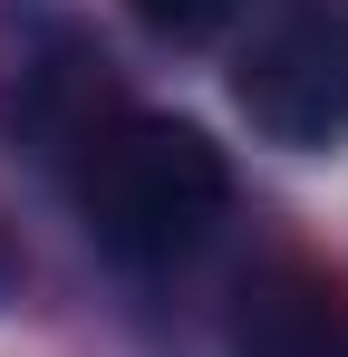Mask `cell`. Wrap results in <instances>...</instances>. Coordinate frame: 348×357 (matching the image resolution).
Segmentation results:
<instances>
[{"label": "cell", "mask_w": 348, "mask_h": 357, "mask_svg": "<svg viewBox=\"0 0 348 357\" xmlns=\"http://www.w3.org/2000/svg\"><path fill=\"white\" fill-rule=\"evenodd\" d=\"M126 10H136V20H145L155 39H174V49H194V39H213V29H223V20L242 10V0H126Z\"/></svg>", "instance_id": "cell-4"}, {"label": "cell", "mask_w": 348, "mask_h": 357, "mask_svg": "<svg viewBox=\"0 0 348 357\" xmlns=\"http://www.w3.org/2000/svg\"><path fill=\"white\" fill-rule=\"evenodd\" d=\"M242 116L271 145H339L348 135V20H271L232 68Z\"/></svg>", "instance_id": "cell-2"}, {"label": "cell", "mask_w": 348, "mask_h": 357, "mask_svg": "<svg viewBox=\"0 0 348 357\" xmlns=\"http://www.w3.org/2000/svg\"><path fill=\"white\" fill-rule=\"evenodd\" d=\"M78 203H87V232L107 241L116 261L165 271V261H184L223 222L232 165H223V145L184 116H107L78 145Z\"/></svg>", "instance_id": "cell-1"}, {"label": "cell", "mask_w": 348, "mask_h": 357, "mask_svg": "<svg viewBox=\"0 0 348 357\" xmlns=\"http://www.w3.org/2000/svg\"><path fill=\"white\" fill-rule=\"evenodd\" d=\"M0 290H10V251H0Z\"/></svg>", "instance_id": "cell-5"}, {"label": "cell", "mask_w": 348, "mask_h": 357, "mask_svg": "<svg viewBox=\"0 0 348 357\" xmlns=\"http://www.w3.org/2000/svg\"><path fill=\"white\" fill-rule=\"evenodd\" d=\"M232 338H242V357H348V290L281 271V280H261L242 299Z\"/></svg>", "instance_id": "cell-3"}]
</instances>
